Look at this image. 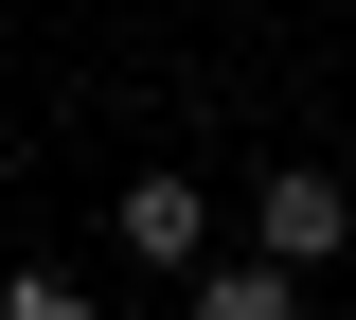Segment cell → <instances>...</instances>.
I'll list each match as a JSON object with an SVG mask.
<instances>
[{
  "label": "cell",
  "mask_w": 356,
  "mask_h": 320,
  "mask_svg": "<svg viewBox=\"0 0 356 320\" xmlns=\"http://www.w3.org/2000/svg\"><path fill=\"white\" fill-rule=\"evenodd\" d=\"M339 249H356V178H339V160H267V178H250V267L303 285V267H339Z\"/></svg>",
  "instance_id": "obj_1"
},
{
  "label": "cell",
  "mask_w": 356,
  "mask_h": 320,
  "mask_svg": "<svg viewBox=\"0 0 356 320\" xmlns=\"http://www.w3.org/2000/svg\"><path fill=\"white\" fill-rule=\"evenodd\" d=\"M107 249H125V267H214V196L178 178V160H143V178L107 196Z\"/></svg>",
  "instance_id": "obj_2"
},
{
  "label": "cell",
  "mask_w": 356,
  "mask_h": 320,
  "mask_svg": "<svg viewBox=\"0 0 356 320\" xmlns=\"http://www.w3.org/2000/svg\"><path fill=\"white\" fill-rule=\"evenodd\" d=\"M178 320H303V285H285V267H250V249H214Z\"/></svg>",
  "instance_id": "obj_3"
},
{
  "label": "cell",
  "mask_w": 356,
  "mask_h": 320,
  "mask_svg": "<svg viewBox=\"0 0 356 320\" xmlns=\"http://www.w3.org/2000/svg\"><path fill=\"white\" fill-rule=\"evenodd\" d=\"M0 320H89V285H72V267H18V285H0Z\"/></svg>",
  "instance_id": "obj_4"
}]
</instances>
